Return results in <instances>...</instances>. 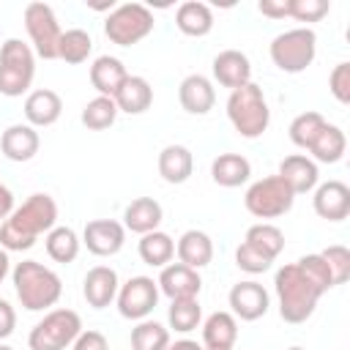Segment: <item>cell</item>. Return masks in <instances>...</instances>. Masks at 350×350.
Here are the masks:
<instances>
[{"mask_svg": "<svg viewBox=\"0 0 350 350\" xmlns=\"http://www.w3.org/2000/svg\"><path fill=\"white\" fill-rule=\"evenodd\" d=\"M227 118L241 137H246V139L262 137L268 123H271V109H268V101L262 96V88L249 82L238 90H230Z\"/></svg>", "mask_w": 350, "mask_h": 350, "instance_id": "cell-4", "label": "cell"}, {"mask_svg": "<svg viewBox=\"0 0 350 350\" xmlns=\"http://www.w3.org/2000/svg\"><path fill=\"white\" fill-rule=\"evenodd\" d=\"M90 49H93V38H90V33L82 30V27H71V30H63V36H60L57 57L66 60V63H71V66H79V63L88 60Z\"/></svg>", "mask_w": 350, "mask_h": 350, "instance_id": "cell-33", "label": "cell"}, {"mask_svg": "<svg viewBox=\"0 0 350 350\" xmlns=\"http://www.w3.org/2000/svg\"><path fill=\"white\" fill-rule=\"evenodd\" d=\"M246 243L254 246L257 252H262L265 257L276 260L284 249V232L276 227V224H268V221H260V224H252L246 230Z\"/></svg>", "mask_w": 350, "mask_h": 350, "instance_id": "cell-34", "label": "cell"}, {"mask_svg": "<svg viewBox=\"0 0 350 350\" xmlns=\"http://www.w3.org/2000/svg\"><path fill=\"white\" fill-rule=\"evenodd\" d=\"M320 254H323V260H325V262H328V268H331L334 287H336V284H345V282H347V276H350V249H347V246L334 243V246L323 249Z\"/></svg>", "mask_w": 350, "mask_h": 350, "instance_id": "cell-40", "label": "cell"}, {"mask_svg": "<svg viewBox=\"0 0 350 350\" xmlns=\"http://www.w3.org/2000/svg\"><path fill=\"white\" fill-rule=\"evenodd\" d=\"M137 252H139V260H142L145 265L164 268V265H170V260L175 257V241H172L167 232L153 230V232H148V235L139 238Z\"/></svg>", "mask_w": 350, "mask_h": 350, "instance_id": "cell-31", "label": "cell"}, {"mask_svg": "<svg viewBox=\"0 0 350 350\" xmlns=\"http://www.w3.org/2000/svg\"><path fill=\"white\" fill-rule=\"evenodd\" d=\"M328 120L320 115V112H301V115H295L293 118V123H290V139H293V145H298V148H306L309 150V145L314 142V137L320 134V129L325 126Z\"/></svg>", "mask_w": 350, "mask_h": 350, "instance_id": "cell-38", "label": "cell"}, {"mask_svg": "<svg viewBox=\"0 0 350 350\" xmlns=\"http://www.w3.org/2000/svg\"><path fill=\"white\" fill-rule=\"evenodd\" d=\"M205 350H208V347H205Z\"/></svg>", "mask_w": 350, "mask_h": 350, "instance_id": "cell-52", "label": "cell"}, {"mask_svg": "<svg viewBox=\"0 0 350 350\" xmlns=\"http://www.w3.org/2000/svg\"><path fill=\"white\" fill-rule=\"evenodd\" d=\"M79 235L71 230V227H52L44 238V246H46V254L55 260V262H74L77 254H79Z\"/></svg>", "mask_w": 350, "mask_h": 350, "instance_id": "cell-32", "label": "cell"}, {"mask_svg": "<svg viewBox=\"0 0 350 350\" xmlns=\"http://www.w3.org/2000/svg\"><path fill=\"white\" fill-rule=\"evenodd\" d=\"M60 112H63V101L49 88H38V90L27 93V98H25V118H27V126H33V129L57 123Z\"/></svg>", "mask_w": 350, "mask_h": 350, "instance_id": "cell-20", "label": "cell"}, {"mask_svg": "<svg viewBox=\"0 0 350 350\" xmlns=\"http://www.w3.org/2000/svg\"><path fill=\"white\" fill-rule=\"evenodd\" d=\"M118 312L126 320H148L159 304V284L150 276H131L118 287Z\"/></svg>", "mask_w": 350, "mask_h": 350, "instance_id": "cell-11", "label": "cell"}, {"mask_svg": "<svg viewBox=\"0 0 350 350\" xmlns=\"http://www.w3.org/2000/svg\"><path fill=\"white\" fill-rule=\"evenodd\" d=\"M0 350H14V347H11V345H3V342H0Z\"/></svg>", "mask_w": 350, "mask_h": 350, "instance_id": "cell-50", "label": "cell"}, {"mask_svg": "<svg viewBox=\"0 0 350 350\" xmlns=\"http://www.w3.org/2000/svg\"><path fill=\"white\" fill-rule=\"evenodd\" d=\"M175 254H178V262L200 271L213 260V241L202 230H186L175 243Z\"/></svg>", "mask_w": 350, "mask_h": 350, "instance_id": "cell-23", "label": "cell"}, {"mask_svg": "<svg viewBox=\"0 0 350 350\" xmlns=\"http://www.w3.org/2000/svg\"><path fill=\"white\" fill-rule=\"evenodd\" d=\"M317 55V36L312 27H293L271 41V60L284 74H301Z\"/></svg>", "mask_w": 350, "mask_h": 350, "instance_id": "cell-6", "label": "cell"}, {"mask_svg": "<svg viewBox=\"0 0 350 350\" xmlns=\"http://www.w3.org/2000/svg\"><path fill=\"white\" fill-rule=\"evenodd\" d=\"M211 175H213V180H216L219 186L235 189V186H241V183L249 180L252 164H249V159L241 156V153H219V156L213 159V164H211Z\"/></svg>", "mask_w": 350, "mask_h": 350, "instance_id": "cell-29", "label": "cell"}, {"mask_svg": "<svg viewBox=\"0 0 350 350\" xmlns=\"http://www.w3.org/2000/svg\"><path fill=\"white\" fill-rule=\"evenodd\" d=\"M328 8V0H290V16L298 22H320Z\"/></svg>", "mask_w": 350, "mask_h": 350, "instance_id": "cell-42", "label": "cell"}, {"mask_svg": "<svg viewBox=\"0 0 350 350\" xmlns=\"http://www.w3.org/2000/svg\"><path fill=\"white\" fill-rule=\"evenodd\" d=\"M104 33L112 44L118 46H131L139 44L153 33V14L142 3H123L115 5L104 22Z\"/></svg>", "mask_w": 350, "mask_h": 350, "instance_id": "cell-8", "label": "cell"}, {"mask_svg": "<svg viewBox=\"0 0 350 350\" xmlns=\"http://www.w3.org/2000/svg\"><path fill=\"white\" fill-rule=\"evenodd\" d=\"M257 8H260L262 16H271V19L290 16V0H260Z\"/></svg>", "mask_w": 350, "mask_h": 350, "instance_id": "cell-45", "label": "cell"}, {"mask_svg": "<svg viewBox=\"0 0 350 350\" xmlns=\"http://www.w3.org/2000/svg\"><path fill=\"white\" fill-rule=\"evenodd\" d=\"M314 213L328 221H342L350 216V186L342 180H325L314 189L312 197Z\"/></svg>", "mask_w": 350, "mask_h": 350, "instance_id": "cell-13", "label": "cell"}, {"mask_svg": "<svg viewBox=\"0 0 350 350\" xmlns=\"http://www.w3.org/2000/svg\"><path fill=\"white\" fill-rule=\"evenodd\" d=\"M38 131L27 123H14L0 137V150L8 161H30L38 153Z\"/></svg>", "mask_w": 350, "mask_h": 350, "instance_id": "cell-19", "label": "cell"}, {"mask_svg": "<svg viewBox=\"0 0 350 350\" xmlns=\"http://www.w3.org/2000/svg\"><path fill=\"white\" fill-rule=\"evenodd\" d=\"M170 331L156 320H139L131 328V350H167Z\"/></svg>", "mask_w": 350, "mask_h": 350, "instance_id": "cell-35", "label": "cell"}, {"mask_svg": "<svg viewBox=\"0 0 350 350\" xmlns=\"http://www.w3.org/2000/svg\"><path fill=\"white\" fill-rule=\"evenodd\" d=\"M36 77V52L19 41V38H8L0 46V93L14 98L27 93L30 82Z\"/></svg>", "mask_w": 350, "mask_h": 350, "instance_id": "cell-5", "label": "cell"}, {"mask_svg": "<svg viewBox=\"0 0 350 350\" xmlns=\"http://www.w3.org/2000/svg\"><path fill=\"white\" fill-rule=\"evenodd\" d=\"M273 287L279 295V314L284 323H306L320 301V290L304 276V271L295 262H287L276 271L273 276Z\"/></svg>", "mask_w": 350, "mask_h": 350, "instance_id": "cell-2", "label": "cell"}, {"mask_svg": "<svg viewBox=\"0 0 350 350\" xmlns=\"http://www.w3.org/2000/svg\"><path fill=\"white\" fill-rule=\"evenodd\" d=\"M175 25L183 36L202 38L213 30V11H211V5H205L200 0H186L175 11Z\"/></svg>", "mask_w": 350, "mask_h": 350, "instance_id": "cell-25", "label": "cell"}, {"mask_svg": "<svg viewBox=\"0 0 350 350\" xmlns=\"http://www.w3.org/2000/svg\"><path fill=\"white\" fill-rule=\"evenodd\" d=\"M118 287H120L118 273H115V268H109V265H96V268H90V271L85 273V282H82L85 301H88L93 309L109 306V304L115 301V295H118Z\"/></svg>", "mask_w": 350, "mask_h": 350, "instance_id": "cell-17", "label": "cell"}, {"mask_svg": "<svg viewBox=\"0 0 350 350\" xmlns=\"http://www.w3.org/2000/svg\"><path fill=\"white\" fill-rule=\"evenodd\" d=\"M271 257H265L262 252H257L254 246H249L246 241L235 249V265L241 268V271H246V273H262V271H268L271 268Z\"/></svg>", "mask_w": 350, "mask_h": 350, "instance_id": "cell-41", "label": "cell"}, {"mask_svg": "<svg viewBox=\"0 0 350 350\" xmlns=\"http://www.w3.org/2000/svg\"><path fill=\"white\" fill-rule=\"evenodd\" d=\"M8 276V252L0 249V282Z\"/></svg>", "mask_w": 350, "mask_h": 350, "instance_id": "cell-49", "label": "cell"}, {"mask_svg": "<svg viewBox=\"0 0 350 350\" xmlns=\"http://www.w3.org/2000/svg\"><path fill=\"white\" fill-rule=\"evenodd\" d=\"M287 350H304V347H287Z\"/></svg>", "mask_w": 350, "mask_h": 350, "instance_id": "cell-51", "label": "cell"}, {"mask_svg": "<svg viewBox=\"0 0 350 350\" xmlns=\"http://www.w3.org/2000/svg\"><path fill=\"white\" fill-rule=\"evenodd\" d=\"M52 227H57V202L41 191L30 194L0 224V246L5 252H25Z\"/></svg>", "mask_w": 350, "mask_h": 350, "instance_id": "cell-1", "label": "cell"}, {"mask_svg": "<svg viewBox=\"0 0 350 350\" xmlns=\"http://www.w3.org/2000/svg\"><path fill=\"white\" fill-rule=\"evenodd\" d=\"M11 211H14V194H11V189L0 180V219L5 221V219L11 216Z\"/></svg>", "mask_w": 350, "mask_h": 350, "instance_id": "cell-47", "label": "cell"}, {"mask_svg": "<svg viewBox=\"0 0 350 350\" xmlns=\"http://www.w3.org/2000/svg\"><path fill=\"white\" fill-rule=\"evenodd\" d=\"M345 150H347V137L334 123H325L314 137V142L309 145L312 161H320V164H336L345 156Z\"/></svg>", "mask_w": 350, "mask_h": 350, "instance_id": "cell-30", "label": "cell"}, {"mask_svg": "<svg viewBox=\"0 0 350 350\" xmlns=\"http://www.w3.org/2000/svg\"><path fill=\"white\" fill-rule=\"evenodd\" d=\"M161 216H164V211H161V205L153 197H137L123 211V227L131 230V232L148 235V232L159 230Z\"/></svg>", "mask_w": 350, "mask_h": 350, "instance_id": "cell-24", "label": "cell"}, {"mask_svg": "<svg viewBox=\"0 0 350 350\" xmlns=\"http://www.w3.org/2000/svg\"><path fill=\"white\" fill-rule=\"evenodd\" d=\"M118 118V107L109 96H96L82 107V126H88L90 131H104L115 123Z\"/></svg>", "mask_w": 350, "mask_h": 350, "instance_id": "cell-36", "label": "cell"}, {"mask_svg": "<svg viewBox=\"0 0 350 350\" xmlns=\"http://www.w3.org/2000/svg\"><path fill=\"white\" fill-rule=\"evenodd\" d=\"M328 88L339 104H350V63L334 66V71L328 77Z\"/></svg>", "mask_w": 350, "mask_h": 350, "instance_id": "cell-43", "label": "cell"}, {"mask_svg": "<svg viewBox=\"0 0 350 350\" xmlns=\"http://www.w3.org/2000/svg\"><path fill=\"white\" fill-rule=\"evenodd\" d=\"M25 30L33 41V52L44 60H57V44H60V25L57 16L52 11V5L46 3H27L25 5Z\"/></svg>", "mask_w": 350, "mask_h": 350, "instance_id": "cell-10", "label": "cell"}, {"mask_svg": "<svg viewBox=\"0 0 350 350\" xmlns=\"http://www.w3.org/2000/svg\"><path fill=\"white\" fill-rule=\"evenodd\" d=\"M71 347L74 350H109V342L101 331H82Z\"/></svg>", "mask_w": 350, "mask_h": 350, "instance_id": "cell-44", "label": "cell"}, {"mask_svg": "<svg viewBox=\"0 0 350 350\" xmlns=\"http://www.w3.org/2000/svg\"><path fill=\"white\" fill-rule=\"evenodd\" d=\"M295 265L304 271V276H306L320 293H328V290L334 287V276H331V268H328V262L323 260V254H306V257H301Z\"/></svg>", "mask_w": 350, "mask_h": 350, "instance_id": "cell-39", "label": "cell"}, {"mask_svg": "<svg viewBox=\"0 0 350 350\" xmlns=\"http://www.w3.org/2000/svg\"><path fill=\"white\" fill-rule=\"evenodd\" d=\"M156 284H159V293H164L170 301H175V298H197L202 279L194 268H189L183 262H170L161 268Z\"/></svg>", "mask_w": 350, "mask_h": 350, "instance_id": "cell-15", "label": "cell"}, {"mask_svg": "<svg viewBox=\"0 0 350 350\" xmlns=\"http://www.w3.org/2000/svg\"><path fill=\"white\" fill-rule=\"evenodd\" d=\"M11 279H14L16 298L27 312H41V309H49L60 301V293H63L60 276L36 260L16 262Z\"/></svg>", "mask_w": 350, "mask_h": 350, "instance_id": "cell-3", "label": "cell"}, {"mask_svg": "<svg viewBox=\"0 0 350 350\" xmlns=\"http://www.w3.org/2000/svg\"><path fill=\"white\" fill-rule=\"evenodd\" d=\"M118 112H126V115H142L145 109H150L153 104V88L145 77H134L129 74L126 82L118 88V93L112 96Z\"/></svg>", "mask_w": 350, "mask_h": 350, "instance_id": "cell-22", "label": "cell"}, {"mask_svg": "<svg viewBox=\"0 0 350 350\" xmlns=\"http://www.w3.org/2000/svg\"><path fill=\"white\" fill-rule=\"evenodd\" d=\"M295 202V194L290 191V186L279 178V175H268V178H260L254 180L249 189H246V197H243V205L252 216L257 219H276V216H284Z\"/></svg>", "mask_w": 350, "mask_h": 350, "instance_id": "cell-9", "label": "cell"}, {"mask_svg": "<svg viewBox=\"0 0 350 350\" xmlns=\"http://www.w3.org/2000/svg\"><path fill=\"white\" fill-rule=\"evenodd\" d=\"M230 309H232V317H241L246 323L260 320L268 312V293H265V287L260 282H254V279L232 284V290H230Z\"/></svg>", "mask_w": 350, "mask_h": 350, "instance_id": "cell-14", "label": "cell"}, {"mask_svg": "<svg viewBox=\"0 0 350 350\" xmlns=\"http://www.w3.org/2000/svg\"><path fill=\"white\" fill-rule=\"evenodd\" d=\"M82 334V320L74 309H52L27 336L30 350H66Z\"/></svg>", "mask_w": 350, "mask_h": 350, "instance_id": "cell-7", "label": "cell"}, {"mask_svg": "<svg viewBox=\"0 0 350 350\" xmlns=\"http://www.w3.org/2000/svg\"><path fill=\"white\" fill-rule=\"evenodd\" d=\"M200 317H202V309H200V301L197 298H175L167 309V320H170V328H175L178 334H189L200 325Z\"/></svg>", "mask_w": 350, "mask_h": 350, "instance_id": "cell-37", "label": "cell"}, {"mask_svg": "<svg viewBox=\"0 0 350 350\" xmlns=\"http://www.w3.org/2000/svg\"><path fill=\"white\" fill-rule=\"evenodd\" d=\"M194 172V156L186 145H167L159 153V175L167 183H186Z\"/></svg>", "mask_w": 350, "mask_h": 350, "instance_id": "cell-28", "label": "cell"}, {"mask_svg": "<svg viewBox=\"0 0 350 350\" xmlns=\"http://www.w3.org/2000/svg\"><path fill=\"white\" fill-rule=\"evenodd\" d=\"M126 77H129L126 66L112 55H101L90 66V85L98 90V96H109L112 98L118 93V88L126 82Z\"/></svg>", "mask_w": 350, "mask_h": 350, "instance_id": "cell-27", "label": "cell"}, {"mask_svg": "<svg viewBox=\"0 0 350 350\" xmlns=\"http://www.w3.org/2000/svg\"><path fill=\"white\" fill-rule=\"evenodd\" d=\"M238 339V320L230 312H213L202 323V345L208 350H232Z\"/></svg>", "mask_w": 350, "mask_h": 350, "instance_id": "cell-26", "label": "cell"}, {"mask_svg": "<svg viewBox=\"0 0 350 350\" xmlns=\"http://www.w3.org/2000/svg\"><path fill=\"white\" fill-rule=\"evenodd\" d=\"M82 243L96 257H112L126 243V227L115 219H93L82 230Z\"/></svg>", "mask_w": 350, "mask_h": 350, "instance_id": "cell-12", "label": "cell"}, {"mask_svg": "<svg viewBox=\"0 0 350 350\" xmlns=\"http://www.w3.org/2000/svg\"><path fill=\"white\" fill-rule=\"evenodd\" d=\"M167 350H205V347L197 345V342H191V339H178V342H170Z\"/></svg>", "mask_w": 350, "mask_h": 350, "instance_id": "cell-48", "label": "cell"}, {"mask_svg": "<svg viewBox=\"0 0 350 350\" xmlns=\"http://www.w3.org/2000/svg\"><path fill=\"white\" fill-rule=\"evenodd\" d=\"M178 101L189 115H205L216 104L213 82L202 74H189L178 88Z\"/></svg>", "mask_w": 350, "mask_h": 350, "instance_id": "cell-18", "label": "cell"}, {"mask_svg": "<svg viewBox=\"0 0 350 350\" xmlns=\"http://www.w3.org/2000/svg\"><path fill=\"white\" fill-rule=\"evenodd\" d=\"M14 328H16V312L8 301L0 298V339H8L14 334Z\"/></svg>", "mask_w": 350, "mask_h": 350, "instance_id": "cell-46", "label": "cell"}, {"mask_svg": "<svg viewBox=\"0 0 350 350\" xmlns=\"http://www.w3.org/2000/svg\"><path fill=\"white\" fill-rule=\"evenodd\" d=\"M276 175L290 186L293 194H306V191H312V189L317 186V180H320L317 164H314L312 159L301 156V153H293V156L282 159Z\"/></svg>", "mask_w": 350, "mask_h": 350, "instance_id": "cell-21", "label": "cell"}, {"mask_svg": "<svg viewBox=\"0 0 350 350\" xmlns=\"http://www.w3.org/2000/svg\"><path fill=\"white\" fill-rule=\"evenodd\" d=\"M213 79L221 85V88H230V90H238L243 85L252 82V63L243 52L238 49H224L213 57Z\"/></svg>", "mask_w": 350, "mask_h": 350, "instance_id": "cell-16", "label": "cell"}]
</instances>
